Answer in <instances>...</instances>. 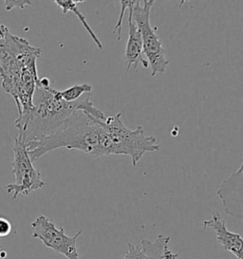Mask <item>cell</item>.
Instances as JSON below:
<instances>
[{
    "instance_id": "5b68a950",
    "label": "cell",
    "mask_w": 243,
    "mask_h": 259,
    "mask_svg": "<svg viewBox=\"0 0 243 259\" xmlns=\"http://www.w3.org/2000/svg\"><path fill=\"white\" fill-rule=\"evenodd\" d=\"M14 154L12 168L15 183H9L6 190L9 194H13V199H16L20 194L28 196L31 192L42 188L45 183L41 179V174L33 167L26 145L19 136L15 138Z\"/></svg>"
},
{
    "instance_id": "e0dca14e",
    "label": "cell",
    "mask_w": 243,
    "mask_h": 259,
    "mask_svg": "<svg viewBox=\"0 0 243 259\" xmlns=\"http://www.w3.org/2000/svg\"><path fill=\"white\" fill-rule=\"evenodd\" d=\"M2 74H3V71H2V69H1V65H0V76H2Z\"/></svg>"
},
{
    "instance_id": "7a4b0ae2",
    "label": "cell",
    "mask_w": 243,
    "mask_h": 259,
    "mask_svg": "<svg viewBox=\"0 0 243 259\" xmlns=\"http://www.w3.org/2000/svg\"><path fill=\"white\" fill-rule=\"evenodd\" d=\"M106 130L105 121H101L86 111L78 110L51 135L26 144L32 162L47 153L66 147L90 155L92 158L105 156Z\"/></svg>"
},
{
    "instance_id": "7c38bea8",
    "label": "cell",
    "mask_w": 243,
    "mask_h": 259,
    "mask_svg": "<svg viewBox=\"0 0 243 259\" xmlns=\"http://www.w3.org/2000/svg\"><path fill=\"white\" fill-rule=\"evenodd\" d=\"M92 92V87L90 84H81L72 85L67 90L59 92L61 98L65 100L66 102H75L77 100L80 99L83 95L87 93Z\"/></svg>"
},
{
    "instance_id": "9c48e42d",
    "label": "cell",
    "mask_w": 243,
    "mask_h": 259,
    "mask_svg": "<svg viewBox=\"0 0 243 259\" xmlns=\"http://www.w3.org/2000/svg\"><path fill=\"white\" fill-rule=\"evenodd\" d=\"M140 63L144 69L149 68L148 62L144 57L141 33L137 28L136 24L132 20L131 16L129 15V39L126 47V71L128 72L131 68L137 71Z\"/></svg>"
},
{
    "instance_id": "30bf717a",
    "label": "cell",
    "mask_w": 243,
    "mask_h": 259,
    "mask_svg": "<svg viewBox=\"0 0 243 259\" xmlns=\"http://www.w3.org/2000/svg\"><path fill=\"white\" fill-rule=\"evenodd\" d=\"M55 4L60 7L63 14H67L68 12L72 13L73 15H75L76 17L79 19V21L82 23L84 28L89 32V34L91 35V38L94 41V43L96 44V46L98 47L100 50H103V44L100 41V39L97 37V35L95 34V32L91 29V26L88 23L86 16L80 12V10L78 9V4L83 2L82 0H55L54 1Z\"/></svg>"
},
{
    "instance_id": "4fadbf2b",
    "label": "cell",
    "mask_w": 243,
    "mask_h": 259,
    "mask_svg": "<svg viewBox=\"0 0 243 259\" xmlns=\"http://www.w3.org/2000/svg\"><path fill=\"white\" fill-rule=\"evenodd\" d=\"M133 1H134V0H124V1H120V4H121V13H120L119 18H118L117 25L115 26V28H114L113 30V31H118V32H117V34H118L117 40H118V41H120V39H121L122 25H123V18H124V16H125V12H126L127 9H129V7L133 4Z\"/></svg>"
},
{
    "instance_id": "8fae6325",
    "label": "cell",
    "mask_w": 243,
    "mask_h": 259,
    "mask_svg": "<svg viewBox=\"0 0 243 259\" xmlns=\"http://www.w3.org/2000/svg\"><path fill=\"white\" fill-rule=\"evenodd\" d=\"M170 236L159 235L153 242L147 239H143L141 248L147 259H165L164 251L168 248Z\"/></svg>"
},
{
    "instance_id": "52a82bcc",
    "label": "cell",
    "mask_w": 243,
    "mask_h": 259,
    "mask_svg": "<svg viewBox=\"0 0 243 259\" xmlns=\"http://www.w3.org/2000/svg\"><path fill=\"white\" fill-rule=\"evenodd\" d=\"M225 212L229 215L242 221V166L224 180L218 190Z\"/></svg>"
},
{
    "instance_id": "5bb4252c",
    "label": "cell",
    "mask_w": 243,
    "mask_h": 259,
    "mask_svg": "<svg viewBox=\"0 0 243 259\" xmlns=\"http://www.w3.org/2000/svg\"><path fill=\"white\" fill-rule=\"evenodd\" d=\"M129 250L123 259H147L141 246H136L134 244H128Z\"/></svg>"
},
{
    "instance_id": "6da1fadb",
    "label": "cell",
    "mask_w": 243,
    "mask_h": 259,
    "mask_svg": "<svg viewBox=\"0 0 243 259\" xmlns=\"http://www.w3.org/2000/svg\"><path fill=\"white\" fill-rule=\"evenodd\" d=\"M92 93H87L75 102H66L61 98L59 91L51 87L37 84L32 97V108L23 119L15 120L18 136L25 145L51 135L68 120L73 112L82 110L92 117L105 121L106 116L94 107L91 102Z\"/></svg>"
},
{
    "instance_id": "3957f363",
    "label": "cell",
    "mask_w": 243,
    "mask_h": 259,
    "mask_svg": "<svg viewBox=\"0 0 243 259\" xmlns=\"http://www.w3.org/2000/svg\"><path fill=\"white\" fill-rule=\"evenodd\" d=\"M121 113L106 117V130L109 136V155H126L136 166L145 153L156 152L160 149L157 139L144 133L142 126L129 130L122 121Z\"/></svg>"
},
{
    "instance_id": "ba28073f",
    "label": "cell",
    "mask_w": 243,
    "mask_h": 259,
    "mask_svg": "<svg viewBox=\"0 0 243 259\" xmlns=\"http://www.w3.org/2000/svg\"><path fill=\"white\" fill-rule=\"evenodd\" d=\"M204 227L212 229L216 232L219 243L226 251L232 252L237 259H242L243 239L239 234L232 233L226 227V222L220 213L215 212L210 220L204 221Z\"/></svg>"
},
{
    "instance_id": "2e32d148",
    "label": "cell",
    "mask_w": 243,
    "mask_h": 259,
    "mask_svg": "<svg viewBox=\"0 0 243 259\" xmlns=\"http://www.w3.org/2000/svg\"><path fill=\"white\" fill-rule=\"evenodd\" d=\"M12 224L11 222L4 219L0 218V237H6L11 234Z\"/></svg>"
},
{
    "instance_id": "9a60e30c",
    "label": "cell",
    "mask_w": 243,
    "mask_h": 259,
    "mask_svg": "<svg viewBox=\"0 0 243 259\" xmlns=\"http://www.w3.org/2000/svg\"><path fill=\"white\" fill-rule=\"evenodd\" d=\"M30 5H32V1L30 0H13V1L7 0L4 3V7L8 12L15 8H20L23 10L26 6H30Z\"/></svg>"
},
{
    "instance_id": "277c9868",
    "label": "cell",
    "mask_w": 243,
    "mask_h": 259,
    "mask_svg": "<svg viewBox=\"0 0 243 259\" xmlns=\"http://www.w3.org/2000/svg\"><path fill=\"white\" fill-rule=\"evenodd\" d=\"M154 0H134L129 7V15L136 24L143 40L144 57L151 69V75L164 74L169 66V60L166 57V51L161 40L156 34L150 24V13Z\"/></svg>"
},
{
    "instance_id": "8992f818",
    "label": "cell",
    "mask_w": 243,
    "mask_h": 259,
    "mask_svg": "<svg viewBox=\"0 0 243 259\" xmlns=\"http://www.w3.org/2000/svg\"><path fill=\"white\" fill-rule=\"evenodd\" d=\"M31 229L32 237L41 240L46 247L68 259H79L76 243L83 234V230H79L73 236H68L63 227H57L45 215H39L32 221Z\"/></svg>"
}]
</instances>
